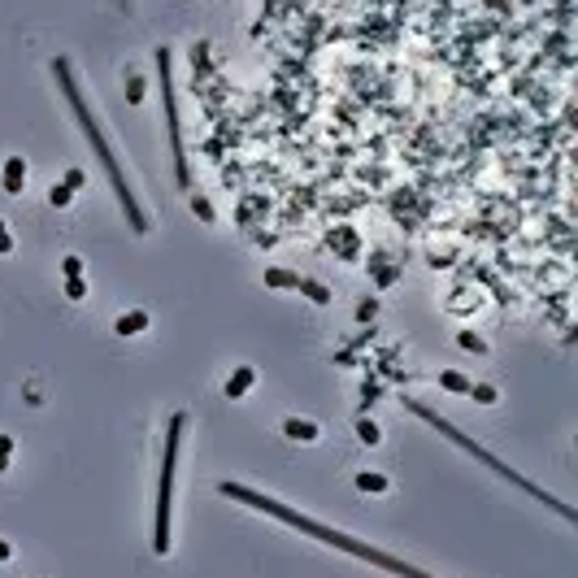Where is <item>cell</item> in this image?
I'll return each instance as SVG.
<instances>
[{
    "instance_id": "1",
    "label": "cell",
    "mask_w": 578,
    "mask_h": 578,
    "mask_svg": "<svg viewBox=\"0 0 578 578\" xmlns=\"http://www.w3.org/2000/svg\"><path fill=\"white\" fill-rule=\"evenodd\" d=\"M218 491H222L226 500H239V505H248V509L265 513V517H279V522H287L291 531L309 535V539H318V544H326V548H335V552H348V557H357V561L379 565V570H387V574H396V578H431L426 570H417V565H409V561L391 557V552H383V548H370V544H361V539H353V535L335 531V526H322V522L305 517L300 509H287L283 500H274V496H265V491H253V487H244V483H218Z\"/></svg>"
},
{
    "instance_id": "2",
    "label": "cell",
    "mask_w": 578,
    "mask_h": 578,
    "mask_svg": "<svg viewBox=\"0 0 578 578\" xmlns=\"http://www.w3.org/2000/svg\"><path fill=\"white\" fill-rule=\"evenodd\" d=\"M53 74H57V83H61V92H65V105H70V113H74V122L83 127V135H87V144L96 148V157H100V165H105V174H109V183H113V196H118V205H122V213L131 218V231H148V218H144V209H139V200L131 196V187H127V179H122V165H118V157H113V148L105 144V135H100V122L92 118V109H87V100H83V92H79V83H74V74H70V61L65 57H57L53 61Z\"/></svg>"
},
{
    "instance_id": "3",
    "label": "cell",
    "mask_w": 578,
    "mask_h": 578,
    "mask_svg": "<svg viewBox=\"0 0 578 578\" xmlns=\"http://www.w3.org/2000/svg\"><path fill=\"white\" fill-rule=\"evenodd\" d=\"M405 405H409V409H413V413H417L422 422H431V426H435V431H439V435H444L448 444H457V448L465 452V457H474V461H479V465H487V470L496 474V479H505V483H513L517 491H526V496H531V500H539V505H544V509H557V513H561L565 522H574V509L565 505V500H557V496H548L544 487H535L531 479H526V474H517V470H509V465H505V461H500V457H491V452H487V448H479V444H474L470 435H461V431H457V426H452L448 417H439V413H435L431 405H422V400H405Z\"/></svg>"
},
{
    "instance_id": "4",
    "label": "cell",
    "mask_w": 578,
    "mask_h": 578,
    "mask_svg": "<svg viewBox=\"0 0 578 578\" xmlns=\"http://www.w3.org/2000/svg\"><path fill=\"white\" fill-rule=\"evenodd\" d=\"M187 431V413H174L165 426V452H161V483H157V522H153V552H170V496H174V465H179V444Z\"/></svg>"
},
{
    "instance_id": "5",
    "label": "cell",
    "mask_w": 578,
    "mask_h": 578,
    "mask_svg": "<svg viewBox=\"0 0 578 578\" xmlns=\"http://www.w3.org/2000/svg\"><path fill=\"white\" fill-rule=\"evenodd\" d=\"M157 74H161V105H165V135L174 153V179L179 187H191V170L183 153V127H179V105H174V74H170V48H157Z\"/></svg>"
},
{
    "instance_id": "6",
    "label": "cell",
    "mask_w": 578,
    "mask_h": 578,
    "mask_svg": "<svg viewBox=\"0 0 578 578\" xmlns=\"http://www.w3.org/2000/svg\"><path fill=\"white\" fill-rule=\"evenodd\" d=\"M253 379H257V370H253V365H239V370L231 374V379H226V387H222V391H226V400H239L248 387H253Z\"/></svg>"
},
{
    "instance_id": "7",
    "label": "cell",
    "mask_w": 578,
    "mask_h": 578,
    "mask_svg": "<svg viewBox=\"0 0 578 578\" xmlns=\"http://www.w3.org/2000/svg\"><path fill=\"white\" fill-rule=\"evenodd\" d=\"M113 331H118V335H139V331H148V313H144V309L122 313V318L113 322Z\"/></svg>"
},
{
    "instance_id": "8",
    "label": "cell",
    "mask_w": 578,
    "mask_h": 578,
    "mask_svg": "<svg viewBox=\"0 0 578 578\" xmlns=\"http://www.w3.org/2000/svg\"><path fill=\"white\" fill-rule=\"evenodd\" d=\"M22 183H27V165H22V157H9V161H5V191L18 196Z\"/></svg>"
},
{
    "instance_id": "9",
    "label": "cell",
    "mask_w": 578,
    "mask_h": 578,
    "mask_svg": "<svg viewBox=\"0 0 578 578\" xmlns=\"http://www.w3.org/2000/svg\"><path fill=\"white\" fill-rule=\"evenodd\" d=\"M283 435H287V439H300V444H313V439H318V426H313V422H300V417H287V422H283Z\"/></svg>"
},
{
    "instance_id": "10",
    "label": "cell",
    "mask_w": 578,
    "mask_h": 578,
    "mask_svg": "<svg viewBox=\"0 0 578 578\" xmlns=\"http://www.w3.org/2000/svg\"><path fill=\"white\" fill-rule=\"evenodd\" d=\"M265 287L296 291V287H300V274H291V270H265Z\"/></svg>"
},
{
    "instance_id": "11",
    "label": "cell",
    "mask_w": 578,
    "mask_h": 578,
    "mask_svg": "<svg viewBox=\"0 0 578 578\" xmlns=\"http://www.w3.org/2000/svg\"><path fill=\"white\" fill-rule=\"evenodd\" d=\"M296 291H300V296H309L313 305H331V300H335V296H331V287H322L318 279H300V287H296Z\"/></svg>"
},
{
    "instance_id": "12",
    "label": "cell",
    "mask_w": 578,
    "mask_h": 578,
    "mask_svg": "<svg viewBox=\"0 0 578 578\" xmlns=\"http://www.w3.org/2000/svg\"><path fill=\"white\" fill-rule=\"evenodd\" d=\"M439 387L452 391V396H470V379L457 374V370H439Z\"/></svg>"
},
{
    "instance_id": "13",
    "label": "cell",
    "mask_w": 578,
    "mask_h": 578,
    "mask_svg": "<svg viewBox=\"0 0 578 578\" xmlns=\"http://www.w3.org/2000/svg\"><path fill=\"white\" fill-rule=\"evenodd\" d=\"M357 487H361V491H374V496H383V491H387V479H383V474H370V470H365V474H357Z\"/></svg>"
},
{
    "instance_id": "14",
    "label": "cell",
    "mask_w": 578,
    "mask_h": 578,
    "mask_svg": "<svg viewBox=\"0 0 578 578\" xmlns=\"http://www.w3.org/2000/svg\"><path fill=\"white\" fill-rule=\"evenodd\" d=\"M470 396L479 400V405H496V400H500V391L491 383H470Z\"/></svg>"
},
{
    "instance_id": "15",
    "label": "cell",
    "mask_w": 578,
    "mask_h": 578,
    "mask_svg": "<svg viewBox=\"0 0 578 578\" xmlns=\"http://www.w3.org/2000/svg\"><path fill=\"white\" fill-rule=\"evenodd\" d=\"M357 435H361V444L374 448V444H379V426H374L370 417H361V422H357Z\"/></svg>"
},
{
    "instance_id": "16",
    "label": "cell",
    "mask_w": 578,
    "mask_h": 578,
    "mask_svg": "<svg viewBox=\"0 0 578 578\" xmlns=\"http://www.w3.org/2000/svg\"><path fill=\"white\" fill-rule=\"evenodd\" d=\"M48 200H53V205H57V209H65V205H70V200H74V191H70L65 183H53V191H48Z\"/></svg>"
},
{
    "instance_id": "17",
    "label": "cell",
    "mask_w": 578,
    "mask_h": 578,
    "mask_svg": "<svg viewBox=\"0 0 578 578\" xmlns=\"http://www.w3.org/2000/svg\"><path fill=\"white\" fill-rule=\"evenodd\" d=\"M457 344L465 348V353H487V344H483L479 335H470V331H461V335H457Z\"/></svg>"
},
{
    "instance_id": "18",
    "label": "cell",
    "mask_w": 578,
    "mask_h": 578,
    "mask_svg": "<svg viewBox=\"0 0 578 578\" xmlns=\"http://www.w3.org/2000/svg\"><path fill=\"white\" fill-rule=\"evenodd\" d=\"M191 213H196V218H205V222H213V205H209L205 196H191Z\"/></svg>"
},
{
    "instance_id": "19",
    "label": "cell",
    "mask_w": 578,
    "mask_h": 578,
    "mask_svg": "<svg viewBox=\"0 0 578 578\" xmlns=\"http://www.w3.org/2000/svg\"><path fill=\"white\" fill-rule=\"evenodd\" d=\"M61 274H65V279H83V261H79V257H65V261H61Z\"/></svg>"
},
{
    "instance_id": "20",
    "label": "cell",
    "mask_w": 578,
    "mask_h": 578,
    "mask_svg": "<svg viewBox=\"0 0 578 578\" xmlns=\"http://www.w3.org/2000/svg\"><path fill=\"white\" fill-rule=\"evenodd\" d=\"M65 296H70V300H83V296H87V283H83V279H65Z\"/></svg>"
},
{
    "instance_id": "21",
    "label": "cell",
    "mask_w": 578,
    "mask_h": 578,
    "mask_svg": "<svg viewBox=\"0 0 578 578\" xmlns=\"http://www.w3.org/2000/svg\"><path fill=\"white\" fill-rule=\"evenodd\" d=\"M9 452H13V439H9V435H0V474L9 470Z\"/></svg>"
},
{
    "instance_id": "22",
    "label": "cell",
    "mask_w": 578,
    "mask_h": 578,
    "mask_svg": "<svg viewBox=\"0 0 578 578\" xmlns=\"http://www.w3.org/2000/svg\"><path fill=\"white\" fill-rule=\"evenodd\" d=\"M83 183H87V179H83V170H70V174H65V187H70V191H79Z\"/></svg>"
},
{
    "instance_id": "23",
    "label": "cell",
    "mask_w": 578,
    "mask_h": 578,
    "mask_svg": "<svg viewBox=\"0 0 578 578\" xmlns=\"http://www.w3.org/2000/svg\"><path fill=\"white\" fill-rule=\"evenodd\" d=\"M0 253H13V239H9V226H5V218H0Z\"/></svg>"
},
{
    "instance_id": "24",
    "label": "cell",
    "mask_w": 578,
    "mask_h": 578,
    "mask_svg": "<svg viewBox=\"0 0 578 578\" xmlns=\"http://www.w3.org/2000/svg\"><path fill=\"white\" fill-rule=\"evenodd\" d=\"M127 96H131V105H139V100H144V83L131 79V92H127Z\"/></svg>"
},
{
    "instance_id": "25",
    "label": "cell",
    "mask_w": 578,
    "mask_h": 578,
    "mask_svg": "<svg viewBox=\"0 0 578 578\" xmlns=\"http://www.w3.org/2000/svg\"><path fill=\"white\" fill-rule=\"evenodd\" d=\"M9 557H13V548H9L5 539H0V561H9Z\"/></svg>"
},
{
    "instance_id": "26",
    "label": "cell",
    "mask_w": 578,
    "mask_h": 578,
    "mask_svg": "<svg viewBox=\"0 0 578 578\" xmlns=\"http://www.w3.org/2000/svg\"><path fill=\"white\" fill-rule=\"evenodd\" d=\"M118 5H122V0H118Z\"/></svg>"
}]
</instances>
